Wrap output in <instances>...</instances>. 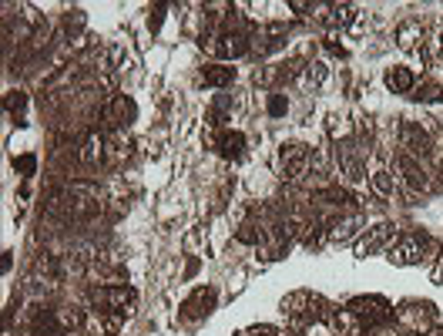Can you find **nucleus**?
<instances>
[{
	"label": "nucleus",
	"mask_w": 443,
	"mask_h": 336,
	"mask_svg": "<svg viewBox=\"0 0 443 336\" xmlns=\"http://www.w3.org/2000/svg\"><path fill=\"white\" fill-rule=\"evenodd\" d=\"M282 313L296 320V323H313V320H323L326 316V303L313 293H292V296L282 299Z\"/></svg>",
	"instance_id": "f257e3e1"
},
{
	"label": "nucleus",
	"mask_w": 443,
	"mask_h": 336,
	"mask_svg": "<svg viewBox=\"0 0 443 336\" xmlns=\"http://www.w3.org/2000/svg\"><path fill=\"white\" fill-rule=\"evenodd\" d=\"M433 246L427 235H396L390 246H386V259L396 266H417L423 259V249Z\"/></svg>",
	"instance_id": "f03ea898"
},
{
	"label": "nucleus",
	"mask_w": 443,
	"mask_h": 336,
	"mask_svg": "<svg viewBox=\"0 0 443 336\" xmlns=\"http://www.w3.org/2000/svg\"><path fill=\"white\" fill-rule=\"evenodd\" d=\"M346 310L353 313L359 323H366V326H383V323H390V316H393L390 303L380 299V296H356Z\"/></svg>",
	"instance_id": "7ed1b4c3"
},
{
	"label": "nucleus",
	"mask_w": 443,
	"mask_h": 336,
	"mask_svg": "<svg viewBox=\"0 0 443 336\" xmlns=\"http://www.w3.org/2000/svg\"><path fill=\"white\" fill-rule=\"evenodd\" d=\"M309 168H313V152L305 145H286L279 152V172L286 181H299Z\"/></svg>",
	"instance_id": "20e7f679"
},
{
	"label": "nucleus",
	"mask_w": 443,
	"mask_h": 336,
	"mask_svg": "<svg viewBox=\"0 0 443 336\" xmlns=\"http://www.w3.org/2000/svg\"><path fill=\"white\" fill-rule=\"evenodd\" d=\"M91 303L101 306V313L125 316L131 310V303H135V289H128V286H101V289H91Z\"/></svg>",
	"instance_id": "39448f33"
},
{
	"label": "nucleus",
	"mask_w": 443,
	"mask_h": 336,
	"mask_svg": "<svg viewBox=\"0 0 443 336\" xmlns=\"http://www.w3.org/2000/svg\"><path fill=\"white\" fill-rule=\"evenodd\" d=\"M336 158H340L342 175L349 181H359L366 172V148H359L356 142H340L336 145Z\"/></svg>",
	"instance_id": "423d86ee"
},
{
	"label": "nucleus",
	"mask_w": 443,
	"mask_h": 336,
	"mask_svg": "<svg viewBox=\"0 0 443 336\" xmlns=\"http://www.w3.org/2000/svg\"><path fill=\"white\" fill-rule=\"evenodd\" d=\"M396 320L406 326V330H413V333H430L433 320H437V313H433L430 303H410V306H403V310L396 313Z\"/></svg>",
	"instance_id": "0eeeda50"
},
{
	"label": "nucleus",
	"mask_w": 443,
	"mask_h": 336,
	"mask_svg": "<svg viewBox=\"0 0 443 336\" xmlns=\"http://www.w3.org/2000/svg\"><path fill=\"white\" fill-rule=\"evenodd\" d=\"M208 47H212V54H218V57L235 61V57H242V54H249V38H245L242 30H225V34L212 38Z\"/></svg>",
	"instance_id": "6e6552de"
},
{
	"label": "nucleus",
	"mask_w": 443,
	"mask_h": 336,
	"mask_svg": "<svg viewBox=\"0 0 443 336\" xmlns=\"http://www.w3.org/2000/svg\"><path fill=\"white\" fill-rule=\"evenodd\" d=\"M135 111H138L135 101L125 98V94H118V98H111L104 104V121H108V128H125V125L135 121Z\"/></svg>",
	"instance_id": "1a4fd4ad"
},
{
	"label": "nucleus",
	"mask_w": 443,
	"mask_h": 336,
	"mask_svg": "<svg viewBox=\"0 0 443 336\" xmlns=\"http://www.w3.org/2000/svg\"><path fill=\"white\" fill-rule=\"evenodd\" d=\"M396 168L403 172V181L410 185V189H417V192H430V189H433L430 175L420 168V162L413 155H400V158H396Z\"/></svg>",
	"instance_id": "9d476101"
},
{
	"label": "nucleus",
	"mask_w": 443,
	"mask_h": 336,
	"mask_svg": "<svg viewBox=\"0 0 443 336\" xmlns=\"http://www.w3.org/2000/svg\"><path fill=\"white\" fill-rule=\"evenodd\" d=\"M390 242H393V225H376V229H369V233L356 242V256L366 259V256H373V252L386 249Z\"/></svg>",
	"instance_id": "9b49d317"
},
{
	"label": "nucleus",
	"mask_w": 443,
	"mask_h": 336,
	"mask_svg": "<svg viewBox=\"0 0 443 336\" xmlns=\"http://www.w3.org/2000/svg\"><path fill=\"white\" fill-rule=\"evenodd\" d=\"M400 142H403V148L410 155H427L430 152V135L423 128H417L413 121H406L403 128H400Z\"/></svg>",
	"instance_id": "f8f14e48"
},
{
	"label": "nucleus",
	"mask_w": 443,
	"mask_h": 336,
	"mask_svg": "<svg viewBox=\"0 0 443 336\" xmlns=\"http://www.w3.org/2000/svg\"><path fill=\"white\" fill-rule=\"evenodd\" d=\"M212 306H215V289L208 286V289H195V296L181 306V316L185 320H195V316H208L212 313Z\"/></svg>",
	"instance_id": "ddd939ff"
},
{
	"label": "nucleus",
	"mask_w": 443,
	"mask_h": 336,
	"mask_svg": "<svg viewBox=\"0 0 443 336\" xmlns=\"http://www.w3.org/2000/svg\"><path fill=\"white\" fill-rule=\"evenodd\" d=\"M386 88L393 94H410V91L417 88V74L410 71V67H390L386 71Z\"/></svg>",
	"instance_id": "4468645a"
},
{
	"label": "nucleus",
	"mask_w": 443,
	"mask_h": 336,
	"mask_svg": "<svg viewBox=\"0 0 443 336\" xmlns=\"http://www.w3.org/2000/svg\"><path fill=\"white\" fill-rule=\"evenodd\" d=\"M215 148L222 158H242V148H245V135L242 131H222L215 138Z\"/></svg>",
	"instance_id": "2eb2a0df"
},
{
	"label": "nucleus",
	"mask_w": 443,
	"mask_h": 336,
	"mask_svg": "<svg viewBox=\"0 0 443 336\" xmlns=\"http://www.w3.org/2000/svg\"><path fill=\"white\" fill-rule=\"evenodd\" d=\"M202 81L208 84V88H225V84H232L235 81V67H228V65H208L205 67V74Z\"/></svg>",
	"instance_id": "dca6fc26"
},
{
	"label": "nucleus",
	"mask_w": 443,
	"mask_h": 336,
	"mask_svg": "<svg viewBox=\"0 0 443 336\" xmlns=\"http://www.w3.org/2000/svg\"><path fill=\"white\" fill-rule=\"evenodd\" d=\"M104 155V138L101 135H88L84 145H81V152H77V162H84V165H94L98 158Z\"/></svg>",
	"instance_id": "f3484780"
},
{
	"label": "nucleus",
	"mask_w": 443,
	"mask_h": 336,
	"mask_svg": "<svg viewBox=\"0 0 443 336\" xmlns=\"http://www.w3.org/2000/svg\"><path fill=\"white\" fill-rule=\"evenodd\" d=\"M363 225V219L359 215H349V219H342V222H336L330 233H326V239H332V242H349L353 239V233Z\"/></svg>",
	"instance_id": "a211bd4d"
},
{
	"label": "nucleus",
	"mask_w": 443,
	"mask_h": 336,
	"mask_svg": "<svg viewBox=\"0 0 443 336\" xmlns=\"http://www.w3.org/2000/svg\"><path fill=\"white\" fill-rule=\"evenodd\" d=\"M326 11H330L326 21H330L332 27H349L356 21V7H353V4H330Z\"/></svg>",
	"instance_id": "6ab92c4d"
},
{
	"label": "nucleus",
	"mask_w": 443,
	"mask_h": 336,
	"mask_svg": "<svg viewBox=\"0 0 443 336\" xmlns=\"http://www.w3.org/2000/svg\"><path fill=\"white\" fill-rule=\"evenodd\" d=\"M369 185H373V192L383 195V198H393V192H396V181H393V175H390V172H383V168L369 175Z\"/></svg>",
	"instance_id": "aec40b11"
},
{
	"label": "nucleus",
	"mask_w": 443,
	"mask_h": 336,
	"mask_svg": "<svg viewBox=\"0 0 443 336\" xmlns=\"http://www.w3.org/2000/svg\"><path fill=\"white\" fill-rule=\"evenodd\" d=\"M417 40H420V27L417 24H403V27H400V47H403V51H413V47H417Z\"/></svg>",
	"instance_id": "412c9836"
},
{
	"label": "nucleus",
	"mask_w": 443,
	"mask_h": 336,
	"mask_svg": "<svg viewBox=\"0 0 443 336\" xmlns=\"http://www.w3.org/2000/svg\"><path fill=\"white\" fill-rule=\"evenodd\" d=\"M239 242H262V229L255 222H242L239 225Z\"/></svg>",
	"instance_id": "4be33fe9"
},
{
	"label": "nucleus",
	"mask_w": 443,
	"mask_h": 336,
	"mask_svg": "<svg viewBox=\"0 0 443 336\" xmlns=\"http://www.w3.org/2000/svg\"><path fill=\"white\" fill-rule=\"evenodd\" d=\"M269 115L272 118H282L286 111H289V101H286V94H269Z\"/></svg>",
	"instance_id": "5701e85b"
},
{
	"label": "nucleus",
	"mask_w": 443,
	"mask_h": 336,
	"mask_svg": "<svg viewBox=\"0 0 443 336\" xmlns=\"http://www.w3.org/2000/svg\"><path fill=\"white\" fill-rule=\"evenodd\" d=\"M326 74H330V71H326V65H323V61H316V65H309V71H305V81H309V84H323V81H326Z\"/></svg>",
	"instance_id": "b1692460"
},
{
	"label": "nucleus",
	"mask_w": 443,
	"mask_h": 336,
	"mask_svg": "<svg viewBox=\"0 0 443 336\" xmlns=\"http://www.w3.org/2000/svg\"><path fill=\"white\" fill-rule=\"evenodd\" d=\"M417 98L420 101H443V84H423Z\"/></svg>",
	"instance_id": "393cba45"
},
{
	"label": "nucleus",
	"mask_w": 443,
	"mask_h": 336,
	"mask_svg": "<svg viewBox=\"0 0 443 336\" xmlns=\"http://www.w3.org/2000/svg\"><path fill=\"white\" fill-rule=\"evenodd\" d=\"M34 165H38V162H34V155L13 158V168H17V172H24V175H30V172H34Z\"/></svg>",
	"instance_id": "a878e982"
},
{
	"label": "nucleus",
	"mask_w": 443,
	"mask_h": 336,
	"mask_svg": "<svg viewBox=\"0 0 443 336\" xmlns=\"http://www.w3.org/2000/svg\"><path fill=\"white\" fill-rule=\"evenodd\" d=\"M162 21H165V4H158V7L152 11V17H148V27H152V30H158V27H162Z\"/></svg>",
	"instance_id": "bb28decb"
},
{
	"label": "nucleus",
	"mask_w": 443,
	"mask_h": 336,
	"mask_svg": "<svg viewBox=\"0 0 443 336\" xmlns=\"http://www.w3.org/2000/svg\"><path fill=\"white\" fill-rule=\"evenodd\" d=\"M24 91H13L11 98H7V108H11V111H21V108H24Z\"/></svg>",
	"instance_id": "cd10ccee"
},
{
	"label": "nucleus",
	"mask_w": 443,
	"mask_h": 336,
	"mask_svg": "<svg viewBox=\"0 0 443 336\" xmlns=\"http://www.w3.org/2000/svg\"><path fill=\"white\" fill-rule=\"evenodd\" d=\"M289 7H292V11H296V13H305V11H313V4H305V0H292Z\"/></svg>",
	"instance_id": "c85d7f7f"
},
{
	"label": "nucleus",
	"mask_w": 443,
	"mask_h": 336,
	"mask_svg": "<svg viewBox=\"0 0 443 336\" xmlns=\"http://www.w3.org/2000/svg\"><path fill=\"white\" fill-rule=\"evenodd\" d=\"M433 283H443V256H440V262H437V269H433Z\"/></svg>",
	"instance_id": "c756f323"
},
{
	"label": "nucleus",
	"mask_w": 443,
	"mask_h": 336,
	"mask_svg": "<svg viewBox=\"0 0 443 336\" xmlns=\"http://www.w3.org/2000/svg\"><path fill=\"white\" fill-rule=\"evenodd\" d=\"M440 51H443V34H440Z\"/></svg>",
	"instance_id": "7c9ffc66"
}]
</instances>
